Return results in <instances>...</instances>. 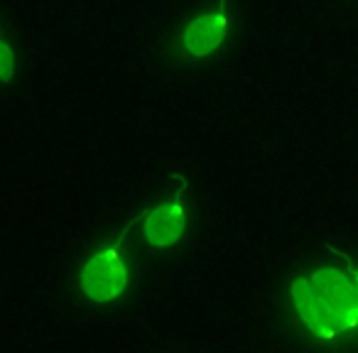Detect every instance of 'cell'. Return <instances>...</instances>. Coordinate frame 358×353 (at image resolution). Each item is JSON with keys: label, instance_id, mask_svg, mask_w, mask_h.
I'll return each instance as SVG.
<instances>
[{"label": "cell", "instance_id": "obj_6", "mask_svg": "<svg viewBox=\"0 0 358 353\" xmlns=\"http://www.w3.org/2000/svg\"><path fill=\"white\" fill-rule=\"evenodd\" d=\"M13 69H15V57H13V50L0 42V81H8L13 76Z\"/></svg>", "mask_w": 358, "mask_h": 353}, {"label": "cell", "instance_id": "obj_7", "mask_svg": "<svg viewBox=\"0 0 358 353\" xmlns=\"http://www.w3.org/2000/svg\"><path fill=\"white\" fill-rule=\"evenodd\" d=\"M343 260H346V265H348V275H351V280H353V289H356V304H358V268L351 263V258H348L346 253H338Z\"/></svg>", "mask_w": 358, "mask_h": 353}, {"label": "cell", "instance_id": "obj_5", "mask_svg": "<svg viewBox=\"0 0 358 353\" xmlns=\"http://www.w3.org/2000/svg\"><path fill=\"white\" fill-rule=\"evenodd\" d=\"M229 30V0H219V8L196 17L187 25L185 50L192 57H209L221 47Z\"/></svg>", "mask_w": 358, "mask_h": 353}, {"label": "cell", "instance_id": "obj_1", "mask_svg": "<svg viewBox=\"0 0 358 353\" xmlns=\"http://www.w3.org/2000/svg\"><path fill=\"white\" fill-rule=\"evenodd\" d=\"M135 221H130V224L125 226L123 233L118 236L115 243L106 245V248H101L99 253L86 260L84 270H81V289H84V294L91 302L108 304L125 292L128 268H125V260H123V255H120V245H123L128 231L135 226Z\"/></svg>", "mask_w": 358, "mask_h": 353}, {"label": "cell", "instance_id": "obj_3", "mask_svg": "<svg viewBox=\"0 0 358 353\" xmlns=\"http://www.w3.org/2000/svg\"><path fill=\"white\" fill-rule=\"evenodd\" d=\"M182 189H185V180L179 177V189L174 192L172 199L162 201V204H157L152 211L145 214V240H148L150 248H172L185 233L187 214L185 206H182Z\"/></svg>", "mask_w": 358, "mask_h": 353}, {"label": "cell", "instance_id": "obj_4", "mask_svg": "<svg viewBox=\"0 0 358 353\" xmlns=\"http://www.w3.org/2000/svg\"><path fill=\"white\" fill-rule=\"evenodd\" d=\"M292 302H294V309H297L299 319L304 322V326L319 338H336L343 333V326L334 312L327 307V304L319 299V294L312 289L309 284L307 275L297 278L292 282Z\"/></svg>", "mask_w": 358, "mask_h": 353}, {"label": "cell", "instance_id": "obj_2", "mask_svg": "<svg viewBox=\"0 0 358 353\" xmlns=\"http://www.w3.org/2000/svg\"><path fill=\"white\" fill-rule=\"evenodd\" d=\"M312 289L319 294L324 304L334 312V317L341 322L343 331H356L358 329V304L356 289L348 273L336 268H322L307 275Z\"/></svg>", "mask_w": 358, "mask_h": 353}]
</instances>
